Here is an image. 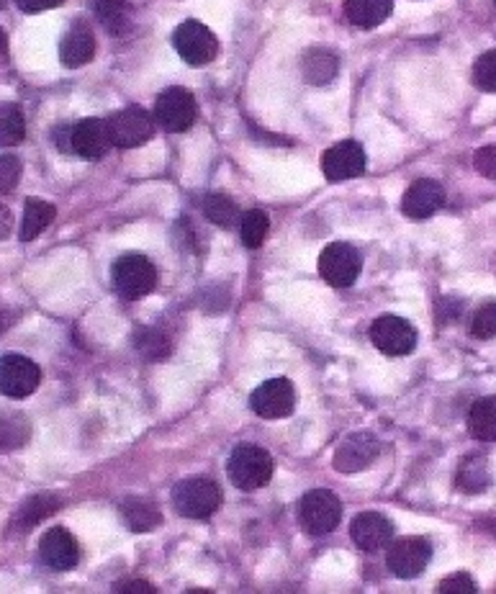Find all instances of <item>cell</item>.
Instances as JSON below:
<instances>
[{
  "mask_svg": "<svg viewBox=\"0 0 496 594\" xmlns=\"http://www.w3.org/2000/svg\"><path fill=\"white\" fill-rule=\"evenodd\" d=\"M57 217V209L49 202H41V198H28L24 206V219H21V240L32 242L39 238L45 229L52 225Z\"/></svg>",
  "mask_w": 496,
  "mask_h": 594,
  "instance_id": "cell-26",
  "label": "cell"
},
{
  "mask_svg": "<svg viewBox=\"0 0 496 594\" xmlns=\"http://www.w3.org/2000/svg\"><path fill=\"white\" fill-rule=\"evenodd\" d=\"M240 229H242V245L250 250H257L265 242V238H268V229H270L268 214L261 209L247 211L240 219Z\"/></svg>",
  "mask_w": 496,
  "mask_h": 594,
  "instance_id": "cell-31",
  "label": "cell"
},
{
  "mask_svg": "<svg viewBox=\"0 0 496 594\" xmlns=\"http://www.w3.org/2000/svg\"><path fill=\"white\" fill-rule=\"evenodd\" d=\"M178 54L183 57V62L193 64V68H204L217 57L219 41L214 37V32L201 21H183L176 28V37H172Z\"/></svg>",
  "mask_w": 496,
  "mask_h": 594,
  "instance_id": "cell-5",
  "label": "cell"
},
{
  "mask_svg": "<svg viewBox=\"0 0 496 594\" xmlns=\"http://www.w3.org/2000/svg\"><path fill=\"white\" fill-rule=\"evenodd\" d=\"M26 137L24 111L16 104H0V147H13Z\"/></svg>",
  "mask_w": 496,
  "mask_h": 594,
  "instance_id": "cell-30",
  "label": "cell"
},
{
  "mask_svg": "<svg viewBox=\"0 0 496 594\" xmlns=\"http://www.w3.org/2000/svg\"><path fill=\"white\" fill-rule=\"evenodd\" d=\"M443 204H445L443 185L433 181V178H420V181H414L407 189L404 202H401V211H404L409 219L422 221L433 217L435 211H440Z\"/></svg>",
  "mask_w": 496,
  "mask_h": 594,
  "instance_id": "cell-17",
  "label": "cell"
},
{
  "mask_svg": "<svg viewBox=\"0 0 496 594\" xmlns=\"http://www.w3.org/2000/svg\"><path fill=\"white\" fill-rule=\"evenodd\" d=\"M196 98L185 88L162 90L155 101V121L170 134L189 132L196 121Z\"/></svg>",
  "mask_w": 496,
  "mask_h": 594,
  "instance_id": "cell-6",
  "label": "cell"
},
{
  "mask_svg": "<svg viewBox=\"0 0 496 594\" xmlns=\"http://www.w3.org/2000/svg\"><path fill=\"white\" fill-rule=\"evenodd\" d=\"M437 592L440 594H476V582H473L471 574H465V571H460V574L445 577L440 586H437Z\"/></svg>",
  "mask_w": 496,
  "mask_h": 594,
  "instance_id": "cell-36",
  "label": "cell"
},
{
  "mask_svg": "<svg viewBox=\"0 0 496 594\" xmlns=\"http://www.w3.org/2000/svg\"><path fill=\"white\" fill-rule=\"evenodd\" d=\"M111 281L119 296L142 299L155 289L157 270L145 255H121L111 268Z\"/></svg>",
  "mask_w": 496,
  "mask_h": 594,
  "instance_id": "cell-3",
  "label": "cell"
},
{
  "mask_svg": "<svg viewBox=\"0 0 496 594\" xmlns=\"http://www.w3.org/2000/svg\"><path fill=\"white\" fill-rule=\"evenodd\" d=\"M57 507H60V502H57V497H52V494H34L32 499H26V502L13 512L9 525L11 533L24 535L28 531H34L41 520H47L49 514L57 512Z\"/></svg>",
  "mask_w": 496,
  "mask_h": 594,
  "instance_id": "cell-20",
  "label": "cell"
},
{
  "mask_svg": "<svg viewBox=\"0 0 496 594\" xmlns=\"http://www.w3.org/2000/svg\"><path fill=\"white\" fill-rule=\"evenodd\" d=\"M371 340L384 355H409L416 348V329L404 317L384 314L371 325Z\"/></svg>",
  "mask_w": 496,
  "mask_h": 594,
  "instance_id": "cell-11",
  "label": "cell"
},
{
  "mask_svg": "<svg viewBox=\"0 0 496 594\" xmlns=\"http://www.w3.org/2000/svg\"><path fill=\"white\" fill-rule=\"evenodd\" d=\"M361 255L348 242H332L319 255V276L335 289L352 286L361 276Z\"/></svg>",
  "mask_w": 496,
  "mask_h": 594,
  "instance_id": "cell-8",
  "label": "cell"
},
{
  "mask_svg": "<svg viewBox=\"0 0 496 594\" xmlns=\"http://www.w3.org/2000/svg\"><path fill=\"white\" fill-rule=\"evenodd\" d=\"M5 47H9V39H5L3 28H0V57H3V54H5Z\"/></svg>",
  "mask_w": 496,
  "mask_h": 594,
  "instance_id": "cell-41",
  "label": "cell"
},
{
  "mask_svg": "<svg viewBox=\"0 0 496 594\" xmlns=\"http://www.w3.org/2000/svg\"><path fill=\"white\" fill-rule=\"evenodd\" d=\"M273 476V458L261 446H237L234 453L229 456V478L237 489L255 492L263 489Z\"/></svg>",
  "mask_w": 496,
  "mask_h": 594,
  "instance_id": "cell-2",
  "label": "cell"
},
{
  "mask_svg": "<svg viewBox=\"0 0 496 594\" xmlns=\"http://www.w3.org/2000/svg\"><path fill=\"white\" fill-rule=\"evenodd\" d=\"M473 83H476L481 90L496 93V49L484 52L476 60V64H473Z\"/></svg>",
  "mask_w": 496,
  "mask_h": 594,
  "instance_id": "cell-34",
  "label": "cell"
},
{
  "mask_svg": "<svg viewBox=\"0 0 496 594\" xmlns=\"http://www.w3.org/2000/svg\"><path fill=\"white\" fill-rule=\"evenodd\" d=\"M299 520L306 533L327 535L340 525L342 502L329 489H314L301 499Z\"/></svg>",
  "mask_w": 496,
  "mask_h": 594,
  "instance_id": "cell-4",
  "label": "cell"
},
{
  "mask_svg": "<svg viewBox=\"0 0 496 594\" xmlns=\"http://www.w3.org/2000/svg\"><path fill=\"white\" fill-rule=\"evenodd\" d=\"M456 484L463 494H481L492 484V474H488V463L484 456H469L460 461Z\"/></svg>",
  "mask_w": 496,
  "mask_h": 594,
  "instance_id": "cell-25",
  "label": "cell"
},
{
  "mask_svg": "<svg viewBox=\"0 0 496 594\" xmlns=\"http://www.w3.org/2000/svg\"><path fill=\"white\" fill-rule=\"evenodd\" d=\"M201 209H204L206 219L211 221V225L225 227V229H232L237 221L242 219L237 204L229 196H221V193H211V196H206L204 204H201Z\"/></svg>",
  "mask_w": 496,
  "mask_h": 594,
  "instance_id": "cell-29",
  "label": "cell"
},
{
  "mask_svg": "<svg viewBox=\"0 0 496 594\" xmlns=\"http://www.w3.org/2000/svg\"><path fill=\"white\" fill-rule=\"evenodd\" d=\"M96 19L100 26L111 34V37H124L132 26V9H129L126 0H96L93 3Z\"/></svg>",
  "mask_w": 496,
  "mask_h": 594,
  "instance_id": "cell-23",
  "label": "cell"
},
{
  "mask_svg": "<svg viewBox=\"0 0 496 594\" xmlns=\"http://www.w3.org/2000/svg\"><path fill=\"white\" fill-rule=\"evenodd\" d=\"M469 332L479 340H492L496 338V302H486L473 312L469 322Z\"/></svg>",
  "mask_w": 496,
  "mask_h": 594,
  "instance_id": "cell-33",
  "label": "cell"
},
{
  "mask_svg": "<svg viewBox=\"0 0 496 594\" xmlns=\"http://www.w3.org/2000/svg\"><path fill=\"white\" fill-rule=\"evenodd\" d=\"M469 433L481 443L496 440V397H481L471 404Z\"/></svg>",
  "mask_w": 496,
  "mask_h": 594,
  "instance_id": "cell-24",
  "label": "cell"
},
{
  "mask_svg": "<svg viewBox=\"0 0 496 594\" xmlns=\"http://www.w3.org/2000/svg\"><path fill=\"white\" fill-rule=\"evenodd\" d=\"M494 5H496V0H494Z\"/></svg>",
  "mask_w": 496,
  "mask_h": 594,
  "instance_id": "cell-42",
  "label": "cell"
},
{
  "mask_svg": "<svg viewBox=\"0 0 496 594\" xmlns=\"http://www.w3.org/2000/svg\"><path fill=\"white\" fill-rule=\"evenodd\" d=\"M430 558H433V546L424 538H401L388 546L386 567L391 569L394 577L414 579L427 569Z\"/></svg>",
  "mask_w": 496,
  "mask_h": 594,
  "instance_id": "cell-12",
  "label": "cell"
},
{
  "mask_svg": "<svg viewBox=\"0 0 496 594\" xmlns=\"http://www.w3.org/2000/svg\"><path fill=\"white\" fill-rule=\"evenodd\" d=\"M350 538L361 550H380L394 538V522L378 512H361L350 525Z\"/></svg>",
  "mask_w": 496,
  "mask_h": 594,
  "instance_id": "cell-18",
  "label": "cell"
},
{
  "mask_svg": "<svg viewBox=\"0 0 496 594\" xmlns=\"http://www.w3.org/2000/svg\"><path fill=\"white\" fill-rule=\"evenodd\" d=\"M365 170V153L358 142L344 140L337 142L335 147H329L325 155H322V173L327 175V181L340 183V181H352V178L363 175Z\"/></svg>",
  "mask_w": 496,
  "mask_h": 594,
  "instance_id": "cell-13",
  "label": "cell"
},
{
  "mask_svg": "<svg viewBox=\"0 0 496 594\" xmlns=\"http://www.w3.org/2000/svg\"><path fill=\"white\" fill-rule=\"evenodd\" d=\"M24 165L16 155H0V193H11L21 181Z\"/></svg>",
  "mask_w": 496,
  "mask_h": 594,
  "instance_id": "cell-35",
  "label": "cell"
},
{
  "mask_svg": "<svg viewBox=\"0 0 496 594\" xmlns=\"http://www.w3.org/2000/svg\"><path fill=\"white\" fill-rule=\"evenodd\" d=\"M136 350H140L142 355L149 357V361H160L170 353V342L160 329H140V335H136Z\"/></svg>",
  "mask_w": 496,
  "mask_h": 594,
  "instance_id": "cell-32",
  "label": "cell"
},
{
  "mask_svg": "<svg viewBox=\"0 0 496 594\" xmlns=\"http://www.w3.org/2000/svg\"><path fill=\"white\" fill-rule=\"evenodd\" d=\"M473 165H476V170L481 175L492 178L496 181V145L481 147L476 155H473Z\"/></svg>",
  "mask_w": 496,
  "mask_h": 594,
  "instance_id": "cell-37",
  "label": "cell"
},
{
  "mask_svg": "<svg viewBox=\"0 0 496 594\" xmlns=\"http://www.w3.org/2000/svg\"><path fill=\"white\" fill-rule=\"evenodd\" d=\"M11 229H13V214H11L9 206L0 202V240L9 238Z\"/></svg>",
  "mask_w": 496,
  "mask_h": 594,
  "instance_id": "cell-40",
  "label": "cell"
},
{
  "mask_svg": "<svg viewBox=\"0 0 496 594\" xmlns=\"http://www.w3.org/2000/svg\"><path fill=\"white\" fill-rule=\"evenodd\" d=\"M380 453V443L371 433H352L340 443L335 453V469L340 474H358L368 469Z\"/></svg>",
  "mask_w": 496,
  "mask_h": 594,
  "instance_id": "cell-14",
  "label": "cell"
},
{
  "mask_svg": "<svg viewBox=\"0 0 496 594\" xmlns=\"http://www.w3.org/2000/svg\"><path fill=\"white\" fill-rule=\"evenodd\" d=\"M64 0H16V5L24 13H41L49 9H57V5H62Z\"/></svg>",
  "mask_w": 496,
  "mask_h": 594,
  "instance_id": "cell-38",
  "label": "cell"
},
{
  "mask_svg": "<svg viewBox=\"0 0 496 594\" xmlns=\"http://www.w3.org/2000/svg\"><path fill=\"white\" fill-rule=\"evenodd\" d=\"M337 68H340V62L329 49H309L304 57V81L312 85H327L337 75Z\"/></svg>",
  "mask_w": 496,
  "mask_h": 594,
  "instance_id": "cell-27",
  "label": "cell"
},
{
  "mask_svg": "<svg viewBox=\"0 0 496 594\" xmlns=\"http://www.w3.org/2000/svg\"><path fill=\"white\" fill-rule=\"evenodd\" d=\"M117 592H121V594H155L157 590L149 582H142V579H136V582L119 584Z\"/></svg>",
  "mask_w": 496,
  "mask_h": 594,
  "instance_id": "cell-39",
  "label": "cell"
},
{
  "mask_svg": "<svg viewBox=\"0 0 496 594\" xmlns=\"http://www.w3.org/2000/svg\"><path fill=\"white\" fill-rule=\"evenodd\" d=\"M39 558L52 571H70L81 561V548L73 533L64 528H49L39 541Z\"/></svg>",
  "mask_w": 496,
  "mask_h": 594,
  "instance_id": "cell-16",
  "label": "cell"
},
{
  "mask_svg": "<svg viewBox=\"0 0 496 594\" xmlns=\"http://www.w3.org/2000/svg\"><path fill=\"white\" fill-rule=\"evenodd\" d=\"M172 505L178 514L189 520H206L221 507V489L214 478L193 476L176 484L172 489Z\"/></svg>",
  "mask_w": 496,
  "mask_h": 594,
  "instance_id": "cell-1",
  "label": "cell"
},
{
  "mask_svg": "<svg viewBox=\"0 0 496 594\" xmlns=\"http://www.w3.org/2000/svg\"><path fill=\"white\" fill-rule=\"evenodd\" d=\"M250 407L263 420H283L297 410V391L289 378H270L253 391Z\"/></svg>",
  "mask_w": 496,
  "mask_h": 594,
  "instance_id": "cell-10",
  "label": "cell"
},
{
  "mask_svg": "<svg viewBox=\"0 0 496 594\" xmlns=\"http://www.w3.org/2000/svg\"><path fill=\"white\" fill-rule=\"evenodd\" d=\"M32 427L21 412H0V450H16L26 446Z\"/></svg>",
  "mask_w": 496,
  "mask_h": 594,
  "instance_id": "cell-28",
  "label": "cell"
},
{
  "mask_svg": "<svg viewBox=\"0 0 496 594\" xmlns=\"http://www.w3.org/2000/svg\"><path fill=\"white\" fill-rule=\"evenodd\" d=\"M394 0H344V16L358 28H376L391 16Z\"/></svg>",
  "mask_w": 496,
  "mask_h": 594,
  "instance_id": "cell-22",
  "label": "cell"
},
{
  "mask_svg": "<svg viewBox=\"0 0 496 594\" xmlns=\"http://www.w3.org/2000/svg\"><path fill=\"white\" fill-rule=\"evenodd\" d=\"M111 147L106 119H83L70 126V153L81 155L85 160H100Z\"/></svg>",
  "mask_w": 496,
  "mask_h": 594,
  "instance_id": "cell-15",
  "label": "cell"
},
{
  "mask_svg": "<svg viewBox=\"0 0 496 594\" xmlns=\"http://www.w3.org/2000/svg\"><path fill=\"white\" fill-rule=\"evenodd\" d=\"M41 371L32 357L9 353L0 357V393L11 399H24L39 389Z\"/></svg>",
  "mask_w": 496,
  "mask_h": 594,
  "instance_id": "cell-9",
  "label": "cell"
},
{
  "mask_svg": "<svg viewBox=\"0 0 496 594\" xmlns=\"http://www.w3.org/2000/svg\"><path fill=\"white\" fill-rule=\"evenodd\" d=\"M93 54H96V37L88 24L77 21L60 41V60L64 68H83L93 60Z\"/></svg>",
  "mask_w": 496,
  "mask_h": 594,
  "instance_id": "cell-19",
  "label": "cell"
},
{
  "mask_svg": "<svg viewBox=\"0 0 496 594\" xmlns=\"http://www.w3.org/2000/svg\"><path fill=\"white\" fill-rule=\"evenodd\" d=\"M121 514H124V522L129 531L134 533H153L155 528L162 525V512L153 499L145 497H129L124 505H121Z\"/></svg>",
  "mask_w": 496,
  "mask_h": 594,
  "instance_id": "cell-21",
  "label": "cell"
},
{
  "mask_svg": "<svg viewBox=\"0 0 496 594\" xmlns=\"http://www.w3.org/2000/svg\"><path fill=\"white\" fill-rule=\"evenodd\" d=\"M106 124H109L111 145L121 149L145 145L155 134V119L145 109H140V106L121 109L111 119H106Z\"/></svg>",
  "mask_w": 496,
  "mask_h": 594,
  "instance_id": "cell-7",
  "label": "cell"
}]
</instances>
